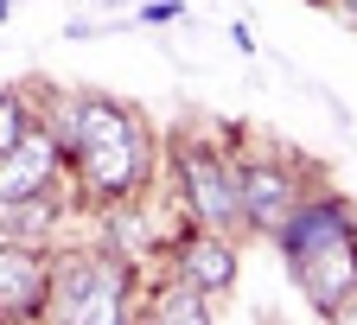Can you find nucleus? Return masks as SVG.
Here are the masks:
<instances>
[{"instance_id":"obj_6","label":"nucleus","mask_w":357,"mask_h":325,"mask_svg":"<svg viewBox=\"0 0 357 325\" xmlns=\"http://www.w3.org/2000/svg\"><path fill=\"white\" fill-rule=\"evenodd\" d=\"M0 312L13 325L52 319V255H45V243L0 236Z\"/></svg>"},{"instance_id":"obj_4","label":"nucleus","mask_w":357,"mask_h":325,"mask_svg":"<svg viewBox=\"0 0 357 325\" xmlns=\"http://www.w3.org/2000/svg\"><path fill=\"white\" fill-rule=\"evenodd\" d=\"M172 179H178V204L198 229H223V236H243V179H236V153L223 147H178L172 160Z\"/></svg>"},{"instance_id":"obj_2","label":"nucleus","mask_w":357,"mask_h":325,"mask_svg":"<svg viewBox=\"0 0 357 325\" xmlns=\"http://www.w3.org/2000/svg\"><path fill=\"white\" fill-rule=\"evenodd\" d=\"M281 249L300 294L319 312H338L357 294V223L338 198H306L300 217L281 229Z\"/></svg>"},{"instance_id":"obj_7","label":"nucleus","mask_w":357,"mask_h":325,"mask_svg":"<svg viewBox=\"0 0 357 325\" xmlns=\"http://www.w3.org/2000/svg\"><path fill=\"white\" fill-rule=\"evenodd\" d=\"M64 141H58V128H32L20 147L0 153V204H13V198H32V192H58V172H64Z\"/></svg>"},{"instance_id":"obj_13","label":"nucleus","mask_w":357,"mask_h":325,"mask_svg":"<svg viewBox=\"0 0 357 325\" xmlns=\"http://www.w3.org/2000/svg\"><path fill=\"white\" fill-rule=\"evenodd\" d=\"M0 325H13V319H7V312H0Z\"/></svg>"},{"instance_id":"obj_12","label":"nucleus","mask_w":357,"mask_h":325,"mask_svg":"<svg viewBox=\"0 0 357 325\" xmlns=\"http://www.w3.org/2000/svg\"><path fill=\"white\" fill-rule=\"evenodd\" d=\"M326 319H332V325H357V294H351V300H344L338 312H326Z\"/></svg>"},{"instance_id":"obj_1","label":"nucleus","mask_w":357,"mask_h":325,"mask_svg":"<svg viewBox=\"0 0 357 325\" xmlns=\"http://www.w3.org/2000/svg\"><path fill=\"white\" fill-rule=\"evenodd\" d=\"M58 141L77 160V185L96 204H128L153 179V134H147V121L134 109H121V103H109V96H70Z\"/></svg>"},{"instance_id":"obj_10","label":"nucleus","mask_w":357,"mask_h":325,"mask_svg":"<svg viewBox=\"0 0 357 325\" xmlns=\"http://www.w3.org/2000/svg\"><path fill=\"white\" fill-rule=\"evenodd\" d=\"M141 325H211V294L185 287V281H166L153 300H147V319Z\"/></svg>"},{"instance_id":"obj_8","label":"nucleus","mask_w":357,"mask_h":325,"mask_svg":"<svg viewBox=\"0 0 357 325\" xmlns=\"http://www.w3.org/2000/svg\"><path fill=\"white\" fill-rule=\"evenodd\" d=\"M172 281H185L198 294H223L236 287V236H223V229H185V236L172 243Z\"/></svg>"},{"instance_id":"obj_3","label":"nucleus","mask_w":357,"mask_h":325,"mask_svg":"<svg viewBox=\"0 0 357 325\" xmlns=\"http://www.w3.org/2000/svg\"><path fill=\"white\" fill-rule=\"evenodd\" d=\"M141 281L115 249H70L52 262V319L45 325H141Z\"/></svg>"},{"instance_id":"obj_14","label":"nucleus","mask_w":357,"mask_h":325,"mask_svg":"<svg viewBox=\"0 0 357 325\" xmlns=\"http://www.w3.org/2000/svg\"><path fill=\"white\" fill-rule=\"evenodd\" d=\"M344 7H351V13H357V0H344Z\"/></svg>"},{"instance_id":"obj_11","label":"nucleus","mask_w":357,"mask_h":325,"mask_svg":"<svg viewBox=\"0 0 357 325\" xmlns=\"http://www.w3.org/2000/svg\"><path fill=\"white\" fill-rule=\"evenodd\" d=\"M32 128H38V121L26 115V103L13 96V89H0V153H7V147H20Z\"/></svg>"},{"instance_id":"obj_9","label":"nucleus","mask_w":357,"mask_h":325,"mask_svg":"<svg viewBox=\"0 0 357 325\" xmlns=\"http://www.w3.org/2000/svg\"><path fill=\"white\" fill-rule=\"evenodd\" d=\"M64 204L58 192H32V198H13V204H0V236H13V243H45L58 229Z\"/></svg>"},{"instance_id":"obj_5","label":"nucleus","mask_w":357,"mask_h":325,"mask_svg":"<svg viewBox=\"0 0 357 325\" xmlns=\"http://www.w3.org/2000/svg\"><path fill=\"white\" fill-rule=\"evenodd\" d=\"M236 179H243V223L255 236H281V229L300 217V179L287 160H268V153H243L236 160Z\"/></svg>"}]
</instances>
